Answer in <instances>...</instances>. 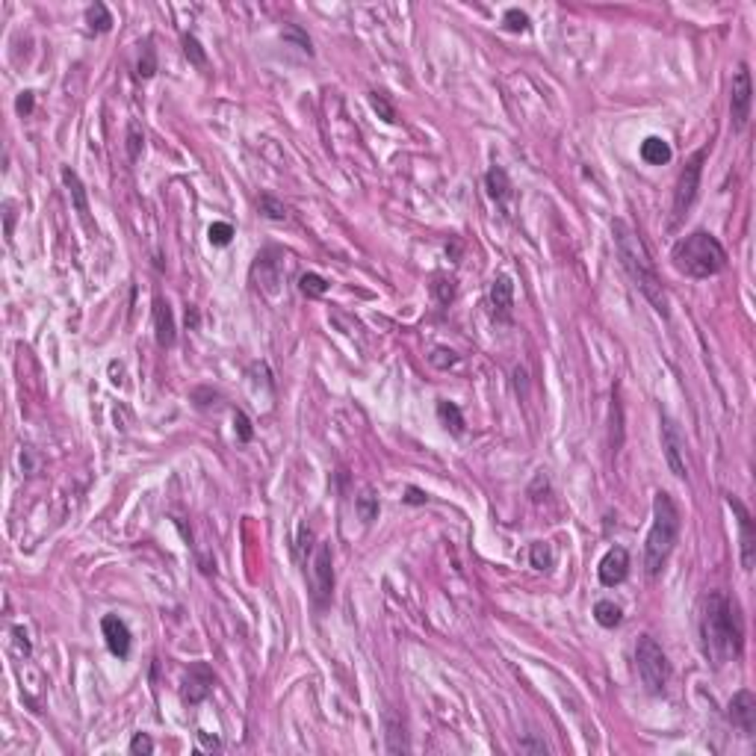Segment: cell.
I'll list each match as a JSON object with an SVG mask.
<instances>
[{
	"label": "cell",
	"mask_w": 756,
	"mask_h": 756,
	"mask_svg": "<svg viewBox=\"0 0 756 756\" xmlns=\"http://www.w3.org/2000/svg\"><path fill=\"white\" fill-rule=\"evenodd\" d=\"M33 104H36L33 92H21V95H18V101H15V110H18L21 116H27V112H33Z\"/></svg>",
	"instance_id": "39"
},
{
	"label": "cell",
	"mask_w": 756,
	"mask_h": 756,
	"mask_svg": "<svg viewBox=\"0 0 756 756\" xmlns=\"http://www.w3.org/2000/svg\"><path fill=\"white\" fill-rule=\"evenodd\" d=\"M284 39H293V42H299V45H302V51H307V54L314 51V47H310V39L305 36V33H302L299 27H287V30H284Z\"/></svg>",
	"instance_id": "37"
},
{
	"label": "cell",
	"mask_w": 756,
	"mask_h": 756,
	"mask_svg": "<svg viewBox=\"0 0 756 756\" xmlns=\"http://www.w3.org/2000/svg\"><path fill=\"white\" fill-rule=\"evenodd\" d=\"M437 417H440V423L447 425V429H452V435L464 432V417H461V411H458L455 402H440L437 405Z\"/></svg>",
	"instance_id": "22"
},
{
	"label": "cell",
	"mask_w": 756,
	"mask_h": 756,
	"mask_svg": "<svg viewBox=\"0 0 756 756\" xmlns=\"http://www.w3.org/2000/svg\"><path fill=\"white\" fill-rule=\"evenodd\" d=\"M485 184H488L490 199L500 201V204L508 199V195H512V184H508V175H505V169H500V166H494V169H490V172L485 175Z\"/></svg>",
	"instance_id": "19"
},
{
	"label": "cell",
	"mask_w": 756,
	"mask_h": 756,
	"mask_svg": "<svg viewBox=\"0 0 756 756\" xmlns=\"http://www.w3.org/2000/svg\"><path fill=\"white\" fill-rule=\"evenodd\" d=\"M727 505L736 512L738 517V541H742V567L745 570H753V553H756V532H753V517L745 508L742 500H736L733 494L727 497Z\"/></svg>",
	"instance_id": "10"
},
{
	"label": "cell",
	"mask_w": 756,
	"mask_h": 756,
	"mask_svg": "<svg viewBox=\"0 0 756 756\" xmlns=\"http://www.w3.org/2000/svg\"><path fill=\"white\" fill-rule=\"evenodd\" d=\"M62 180H65V187H69V192H71V199H74V207H77V213H89V201H86V189H83V184H80V177H77V172H71V169H62Z\"/></svg>",
	"instance_id": "21"
},
{
	"label": "cell",
	"mask_w": 756,
	"mask_h": 756,
	"mask_svg": "<svg viewBox=\"0 0 756 756\" xmlns=\"http://www.w3.org/2000/svg\"><path fill=\"white\" fill-rule=\"evenodd\" d=\"M490 307H494V317L500 322H508L512 319V307H514V284L508 275H500L494 278V284H490Z\"/></svg>",
	"instance_id": "14"
},
{
	"label": "cell",
	"mask_w": 756,
	"mask_h": 756,
	"mask_svg": "<svg viewBox=\"0 0 756 756\" xmlns=\"http://www.w3.org/2000/svg\"><path fill=\"white\" fill-rule=\"evenodd\" d=\"M730 721L736 730H742V736H753L756 733V697L753 692L742 688V692H736L733 700H730Z\"/></svg>",
	"instance_id": "11"
},
{
	"label": "cell",
	"mask_w": 756,
	"mask_h": 756,
	"mask_svg": "<svg viewBox=\"0 0 756 756\" xmlns=\"http://www.w3.org/2000/svg\"><path fill=\"white\" fill-rule=\"evenodd\" d=\"M184 54L189 57V62L195 65V69H207V54H204L201 42L195 36H184Z\"/></svg>",
	"instance_id": "28"
},
{
	"label": "cell",
	"mask_w": 756,
	"mask_h": 756,
	"mask_svg": "<svg viewBox=\"0 0 756 756\" xmlns=\"http://www.w3.org/2000/svg\"><path fill=\"white\" fill-rule=\"evenodd\" d=\"M257 207H260V213H263L266 219H275V222H284V219H287V207H284L281 201H275L272 195H260Z\"/></svg>",
	"instance_id": "27"
},
{
	"label": "cell",
	"mask_w": 756,
	"mask_h": 756,
	"mask_svg": "<svg viewBox=\"0 0 756 756\" xmlns=\"http://www.w3.org/2000/svg\"><path fill=\"white\" fill-rule=\"evenodd\" d=\"M432 364H435L437 370H449V367H455V364H458V355H455L452 349H435V355H432Z\"/></svg>",
	"instance_id": "33"
},
{
	"label": "cell",
	"mask_w": 756,
	"mask_h": 756,
	"mask_svg": "<svg viewBox=\"0 0 756 756\" xmlns=\"http://www.w3.org/2000/svg\"><path fill=\"white\" fill-rule=\"evenodd\" d=\"M299 290L305 295H310V299H319V295L328 293V281H325L322 275H317V272H307V275L299 278Z\"/></svg>",
	"instance_id": "24"
},
{
	"label": "cell",
	"mask_w": 756,
	"mask_h": 756,
	"mask_svg": "<svg viewBox=\"0 0 756 756\" xmlns=\"http://www.w3.org/2000/svg\"><path fill=\"white\" fill-rule=\"evenodd\" d=\"M597 573H600V582H603L606 588L620 585L623 579L630 577V553L623 550V547H612L609 553L603 555V562H600Z\"/></svg>",
	"instance_id": "12"
},
{
	"label": "cell",
	"mask_w": 756,
	"mask_h": 756,
	"mask_svg": "<svg viewBox=\"0 0 756 756\" xmlns=\"http://www.w3.org/2000/svg\"><path fill=\"white\" fill-rule=\"evenodd\" d=\"M213 671L207 665H192L189 673H187V683H184V700L187 703H201L210 692H213Z\"/></svg>",
	"instance_id": "13"
},
{
	"label": "cell",
	"mask_w": 756,
	"mask_h": 756,
	"mask_svg": "<svg viewBox=\"0 0 756 756\" xmlns=\"http://www.w3.org/2000/svg\"><path fill=\"white\" fill-rule=\"evenodd\" d=\"M435 293H437V299H440L443 305H449V302L455 299V287H452V281H437V284H435Z\"/></svg>",
	"instance_id": "38"
},
{
	"label": "cell",
	"mask_w": 756,
	"mask_h": 756,
	"mask_svg": "<svg viewBox=\"0 0 756 756\" xmlns=\"http://www.w3.org/2000/svg\"><path fill=\"white\" fill-rule=\"evenodd\" d=\"M502 21H505V30H512V33H526L529 30V15L520 12V9H508Z\"/></svg>",
	"instance_id": "31"
},
{
	"label": "cell",
	"mask_w": 756,
	"mask_h": 756,
	"mask_svg": "<svg viewBox=\"0 0 756 756\" xmlns=\"http://www.w3.org/2000/svg\"><path fill=\"white\" fill-rule=\"evenodd\" d=\"M594 618H597L600 627L615 630L618 623L623 620V612H620V606H618V603H612V600H600V603L594 606Z\"/></svg>",
	"instance_id": "20"
},
{
	"label": "cell",
	"mask_w": 756,
	"mask_h": 756,
	"mask_svg": "<svg viewBox=\"0 0 756 756\" xmlns=\"http://www.w3.org/2000/svg\"><path fill=\"white\" fill-rule=\"evenodd\" d=\"M199 738H201V745H204L207 750H213V748H219V738H216V736H213V738H210L207 733H199Z\"/></svg>",
	"instance_id": "44"
},
{
	"label": "cell",
	"mask_w": 756,
	"mask_h": 756,
	"mask_svg": "<svg viewBox=\"0 0 756 756\" xmlns=\"http://www.w3.org/2000/svg\"><path fill=\"white\" fill-rule=\"evenodd\" d=\"M671 157H673V151H671L668 139L647 136L644 142H641V160L650 163V166H665V163H671Z\"/></svg>",
	"instance_id": "18"
},
{
	"label": "cell",
	"mask_w": 756,
	"mask_h": 756,
	"mask_svg": "<svg viewBox=\"0 0 756 756\" xmlns=\"http://www.w3.org/2000/svg\"><path fill=\"white\" fill-rule=\"evenodd\" d=\"M130 753H136V756H139V753H145V756H148V753H154V742H151V738H148L145 733H136V736H134V742H130Z\"/></svg>",
	"instance_id": "34"
},
{
	"label": "cell",
	"mask_w": 756,
	"mask_h": 756,
	"mask_svg": "<svg viewBox=\"0 0 756 756\" xmlns=\"http://www.w3.org/2000/svg\"><path fill=\"white\" fill-rule=\"evenodd\" d=\"M154 328H157V343L163 349L175 346V337H177V328H175V317H172V307L169 302L157 299L154 302Z\"/></svg>",
	"instance_id": "16"
},
{
	"label": "cell",
	"mask_w": 756,
	"mask_h": 756,
	"mask_svg": "<svg viewBox=\"0 0 756 756\" xmlns=\"http://www.w3.org/2000/svg\"><path fill=\"white\" fill-rule=\"evenodd\" d=\"M384 730H387V753H405L408 750L405 724H402V718L393 712V709L384 712Z\"/></svg>",
	"instance_id": "17"
},
{
	"label": "cell",
	"mask_w": 756,
	"mask_h": 756,
	"mask_svg": "<svg viewBox=\"0 0 756 756\" xmlns=\"http://www.w3.org/2000/svg\"><path fill=\"white\" fill-rule=\"evenodd\" d=\"M425 500H429V497H425L420 488H408V497H405V502H411V505H423Z\"/></svg>",
	"instance_id": "40"
},
{
	"label": "cell",
	"mask_w": 756,
	"mask_h": 756,
	"mask_svg": "<svg viewBox=\"0 0 756 756\" xmlns=\"http://www.w3.org/2000/svg\"><path fill=\"white\" fill-rule=\"evenodd\" d=\"M750 101H753V89H750V71L748 65H738V71L733 74V95H730V112H733V130H745L750 119Z\"/></svg>",
	"instance_id": "8"
},
{
	"label": "cell",
	"mask_w": 756,
	"mask_h": 756,
	"mask_svg": "<svg viewBox=\"0 0 756 756\" xmlns=\"http://www.w3.org/2000/svg\"><path fill=\"white\" fill-rule=\"evenodd\" d=\"M142 145H145V139L139 136V127H136V124H130V127H127V154H130V160H139Z\"/></svg>",
	"instance_id": "32"
},
{
	"label": "cell",
	"mask_w": 756,
	"mask_h": 756,
	"mask_svg": "<svg viewBox=\"0 0 756 756\" xmlns=\"http://www.w3.org/2000/svg\"><path fill=\"white\" fill-rule=\"evenodd\" d=\"M671 260H673V269H677L680 275L697 278L700 281V278H712L718 272H724L727 252L712 234L695 231V234L683 237L677 245H673Z\"/></svg>",
	"instance_id": "4"
},
{
	"label": "cell",
	"mask_w": 756,
	"mask_h": 756,
	"mask_svg": "<svg viewBox=\"0 0 756 756\" xmlns=\"http://www.w3.org/2000/svg\"><path fill=\"white\" fill-rule=\"evenodd\" d=\"M520 750H535V753H547L544 742H520Z\"/></svg>",
	"instance_id": "42"
},
{
	"label": "cell",
	"mask_w": 756,
	"mask_h": 756,
	"mask_svg": "<svg viewBox=\"0 0 756 756\" xmlns=\"http://www.w3.org/2000/svg\"><path fill=\"white\" fill-rule=\"evenodd\" d=\"M157 71V62H154V47L148 45L145 47V59H139V77H151Z\"/></svg>",
	"instance_id": "35"
},
{
	"label": "cell",
	"mask_w": 756,
	"mask_h": 756,
	"mask_svg": "<svg viewBox=\"0 0 756 756\" xmlns=\"http://www.w3.org/2000/svg\"><path fill=\"white\" fill-rule=\"evenodd\" d=\"M700 641L703 653L715 668H724L742 656V618L736 615V606L727 594L709 591L700 606Z\"/></svg>",
	"instance_id": "1"
},
{
	"label": "cell",
	"mask_w": 756,
	"mask_h": 756,
	"mask_svg": "<svg viewBox=\"0 0 756 756\" xmlns=\"http://www.w3.org/2000/svg\"><path fill=\"white\" fill-rule=\"evenodd\" d=\"M207 240L213 242V245H228L234 240V225H228V222H213L210 225V231H207Z\"/></svg>",
	"instance_id": "29"
},
{
	"label": "cell",
	"mask_w": 756,
	"mask_h": 756,
	"mask_svg": "<svg viewBox=\"0 0 756 756\" xmlns=\"http://www.w3.org/2000/svg\"><path fill=\"white\" fill-rule=\"evenodd\" d=\"M703 160H706V148L692 154V160L685 163V169L680 172V180H677V192H673V219L671 225H680L683 216L688 213V207L695 204L697 199V189H700V175H703Z\"/></svg>",
	"instance_id": "6"
},
{
	"label": "cell",
	"mask_w": 756,
	"mask_h": 756,
	"mask_svg": "<svg viewBox=\"0 0 756 756\" xmlns=\"http://www.w3.org/2000/svg\"><path fill=\"white\" fill-rule=\"evenodd\" d=\"M12 228H15V207L6 204V240H12Z\"/></svg>",
	"instance_id": "41"
},
{
	"label": "cell",
	"mask_w": 756,
	"mask_h": 756,
	"mask_svg": "<svg viewBox=\"0 0 756 756\" xmlns=\"http://www.w3.org/2000/svg\"><path fill=\"white\" fill-rule=\"evenodd\" d=\"M612 234H615V252L620 257V266L627 269V275L632 278V284L653 305L656 314H662L668 319V295H665L662 278H659V272H656V263H653V257L647 252V245L641 242V237L623 219L612 222Z\"/></svg>",
	"instance_id": "2"
},
{
	"label": "cell",
	"mask_w": 756,
	"mask_h": 756,
	"mask_svg": "<svg viewBox=\"0 0 756 756\" xmlns=\"http://www.w3.org/2000/svg\"><path fill=\"white\" fill-rule=\"evenodd\" d=\"M86 18H89L92 30H98V33H107V30L112 27V15H110V9H107L104 4H95V6H89Z\"/></svg>",
	"instance_id": "26"
},
{
	"label": "cell",
	"mask_w": 756,
	"mask_h": 756,
	"mask_svg": "<svg viewBox=\"0 0 756 756\" xmlns=\"http://www.w3.org/2000/svg\"><path fill=\"white\" fill-rule=\"evenodd\" d=\"M662 447H665V458L668 467L673 476L685 479L688 476V464H685V435L680 432V425L673 423L671 417H662Z\"/></svg>",
	"instance_id": "9"
},
{
	"label": "cell",
	"mask_w": 756,
	"mask_h": 756,
	"mask_svg": "<svg viewBox=\"0 0 756 756\" xmlns=\"http://www.w3.org/2000/svg\"><path fill=\"white\" fill-rule=\"evenodd\" d=\"M529 562H532V567H538V570H553V565H555V550H553V544H547V541H538V544H532V550H529Z\"/></svg>",
	"instance_id": "23"
},
{
	"label": "cell",
	"mask_w": 756,
	"mask_h": 756,
	"mask_svg": "<svg viewBox=\"0 0 756 756\" xmlns=\"http://www.w3.org/2000/svg\"><path fill=\"white\" fill-rule=\"evenodd\" d=\"M101 627H104V638H107V647L112 656H119V659H127V653H130V630H127V623L116 615H107L101 620Z\"/></svg>",
	"instance_id": "15"
},
{
	"label": "cell",
	"mask_w": 756,
	"mask_h": 756,
	"mask_svg": "<svg viewBox=\"0 0 756 756\" xmlns=\"http://www.w3.org/2000/svg\"><path fill=\"white\" fill-rule=\"evenodd\" d=\"M234 425H237V435H240V440H242V443H249V440H252V423H249V417H245L242 411H237Z\"/></svg>",
	"instance_id": "36"
},
{
	"label": "cell",
	"mask_w": 756,
	"mask_h": 756,
	"mask_svg": "<svg viewBox=\"0 0 756 756\" xmlns=\"http://www.w3.org/2000/svg\"><path fill=\"white\" fill-rule=\"evenodd\" d=\"M635 668H638V677L644 683V688L650 695H662L665 685L671 680V665H668V656L665 650L659 647V641L653 635H641L638 644H635Z\"/></svg>",
	"instance_id": "5"
},
{
	"label": "cell",
	"mask_w": 756,
	"mask_h": 756,
	"mask_svg": "<svg viewBox=\"0 0 756 756\" xmlns=\"http://www.w3.org/2000/svg\"><path fill=\"white\" fill-rule=\"evenodd\" d=\"M370 104H372V110H375L378 116H382L387 124H393V122H396V110H393V107L387 104V98H384L382 92H372V95H370Z\"/></svg>",
	"instance_id": "30"
},
{
	"label": "cell",
	"mask_w": 756,
	"mask_h": 756,
	"mask_svg": "<svg viewBox=\"0 0 756 756\" xmlns=\"http://www.w3.org/2000/svg\"><path fill=\"white\" fill-rule=\"evenodd\" d=\"M355 508H358V514L364 523H372L378 517V497L372 494V490H364L358 500H355Z\"/></svg>",
	"instance_id": "25"
},
{
	"label": "cell",
	"mask_w": 756,
	"mask_h": 756,
	"mask_svg": "<svg viewBox=\"0 0 756 756\" xmlns=\"http://www.w3.org/2000/svg\"><path fill=\"white\" fill-rule=\"evenodd\" d=\"M15 638H18V647H21L24 653H30V641H27V632H24L21 627H18V630H15Z\"/></svg>",
	"instance_id": "43"
},
{
	"label": "cell",
	"mask_w": 756,
	"mask_h": 756,
	"mask_svg": "<svg viewBox=\"0 0 756 756\" xmlns=\"http://www.w3.org/2000/svg\"><path fill=\"white\" fill-rule=\"evenodd\" d=\"M310 585H314V600L317 606H325L331 600L334 591V567H331V544H319L314 555V567H310Z\"/></svg>",
	"instance_id": "7"
},
{
	"label": "cell",
	"mask_w": 756,
	"mask_h": 756,
	"mask_svg": "<svg viewBox=\"0 0 756 756\" xmlns=\"http://www.w3.org/2000/svg\"><path fill=\"white\" fill-rule=\"evenodd\" d=\"M680 526H683V517H680V508L673 502V497L668 490H656L653 497V526L647 532V544H644V570L647 577H659L665 570L668 558L673 553V544H677L680 538Z\"/></svg>",
	"instance_id": "3"
}]
</instances>
